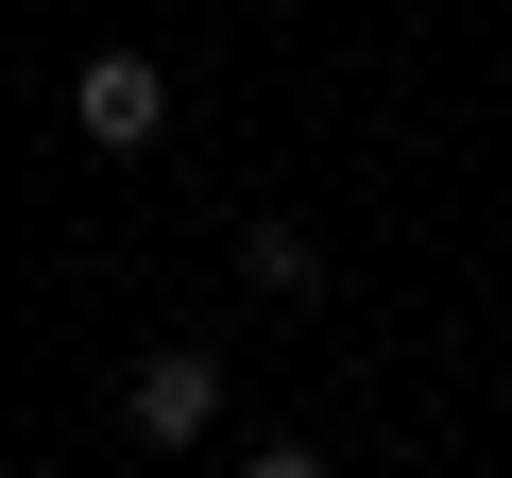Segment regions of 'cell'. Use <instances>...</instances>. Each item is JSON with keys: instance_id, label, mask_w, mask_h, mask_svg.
<instances>
[{"instance_id": "1", "label": "cell", "mask_w": 512, "mask_h": 478, "mask_svg": "<svg viewBox=\"0 0 512 478\" xmlns=\"http://www.w3.org/2000/svg\"><path fill=\"white\" fill-rule=\"evenodd\" d=\"M103 410H120V444H137V461H188V444L222 427V359H205V342H154Z\"/></svg>"}, {"instance_id": "2", "label": "cell", "mask_w": 512, "mask_h": 478, "mask_svg": "<svg viewBox=\"0 0 512 478\" xmlns=\"http://www.w3.org/2000/svg\"><path fill=\"white\" fill-rule=\"evenodd\" d=\"M69 137H103V154H154V137H171V69L103 35V52L69 69Z\"/></svg>"}, {"instance_id": "3", "label": "cell", "mask_w": 512, "mask_h": 478, "mask_svg": "<svg viewBox=\"0 0 512 478\" xmlns=\"http://www.w3.org/2000/svg\"><path fill=\"white\" fill-rule=\"evenodd\" d=\"M239 274L274 291V308H325V239L308 222H239Z\"/></svg>"}, {"instance_id": "4", "label": "cell", "mask_w": 512, "mask_h": 478, "mask_svg": "<svg viewBox=\"0 0 512 478\" xmlns=\"http://www.w3.org/2000/svg\"><path fill=\"white\" fill-rule=\"evenodd\" d=\"M239 478H325V444H239Z\"/></svg>"}]
</instances>
